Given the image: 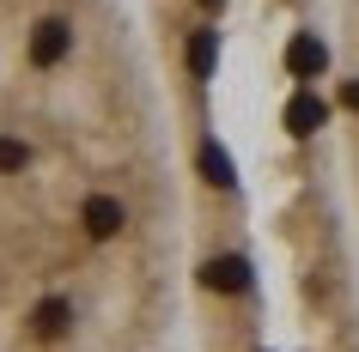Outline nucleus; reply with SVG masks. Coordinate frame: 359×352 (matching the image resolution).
<instances>
[{
    "label": "nucleus",
    "mask_w": 359,
    "mask_h": 352,
    "mask_svg": "<svg viewBox=\"0 0 359 352\" xmlns=\"http://www.w3.org/2000/svg\"><path fill=\"white\" fill-rule=\"evenodd\" d=\"M189 213L134 0H0V352H177Z\"/></svg>",
    "instance_id": "nucleus-1"
},
{
    "label": "nucleus",
    "mask_w": 359,
    "mask_h": 352,
    "mask_svg": "<svg viewBox=\"0 0 359 352\" xmlns=\"http://www.w3.org/2000/svg\"><path fill=\"white\" fill-rule=\"evenodd\" d=\"M335 134H341V164H347V188H353V225H359V0H341L335 19Z\"/></svg>",
    "instance_id": "nucleus-2"
}]
</instances>
